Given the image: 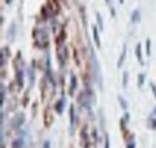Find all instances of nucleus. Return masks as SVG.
Segmentation results:
<instances>
[{
    "label": "nucleus",
    "mask_w": 156,
    "mask_h": 148,
    "mask_svg": "<svg viewBox=\"0 0 156 148\" xmlns=\"http://www.w3.org/2000/svg\"><path fill=\"white\" fill-rule=\"evenodd\" d=\"M144 77H145V75L144 74L138 75V87H139V88H140V87L143 86V83H144Z\"/></svg>",
    "instance_id": "dca6fc26"
},
{
    "label": "nucleus",
    "mask_w": 156,
    "mask_h": 148,
    "mask_svg": "<svg viewBox=\"0 0 156 148\" xmlns=\"http://www.w3.org/2000/svg\"><path fill=\"white\" fill-rule=\"evenodd\" d=\"M76 125V111H75V107L73 105L70 107V128L71 130L75 128Z\"/></svg>",
    "instance_id": "39448f33"
},
{
    "label": "nucleus",
    "mask_w": 156,
    "mask_h": 148,
    "mask_svg": "<svg viewBox=\"0 0 156 148\" xmlns=\"http://www.w3.org/2000/svg\"><path fill=\"white\" fill-rule=\"evenodd\" d=\"M34 36H35L36 45L39 47H47V45L49 42V37H48V33L44 28H37L34 33Z\"/></svg>",
    "instance_id": "f257e3e1"
},
{
    "label": "nucleus",
    "mask_w": 156,
    "mask_h": 148,
    "mask_svg": "<svg viewBox=\"0 0 156 148\" xmlns=\"http://www.w3.org/2000/svg\"><path fill=\"white\" fill-rule=\"evenodd\" d=\"M13 28H15V24H12L11 25V29H10L11 30L10 31V34H11V41H13V39H15V29Z\"/></svg>",
    "instance_id": "5701e85b"
},
{
    "label": "nucleus",
    "mask_w": 156,
    "mask_h": 148,
    "mask_svg": "<svg viewBox=\"0 0 156 148\" xmlns=\"http://www.w3.org/2000/svg\"><path fill=\"white\" fill-rule=\"evenodd\" d=\"M96 18H98V28H100V30L102 31L103 30V22H102V18H101V16L100 15H96Z\"/></svg>",
    "instance_id": "f3484780"
},
{
    "label": "nucleus",
    "mask_w": 156,
    "mask_h": 148,
    "mask_svg": "<svg viewBox=\"0 0 156 148\" xmlns=\"http://www.w3.org/2000/svg\"><path fill=\"white\" fill-rule=\"evenodd\" d=\"M106 1H107V2H109V0H106Z\"/></svg>",
    "instance_id": "7c9ffc66"
},
{
    "label": "nucleus",
    "mask_w": 156,
    "mask_h": 148,
    "mask_svg": "<svg viewBox=\"0 0 156 148\" xmlns=\"http://www.w3.org/2000/svg\"><path fill=\"white\" fill-rule=\"evenodd\" d=\"M136 57L139 63H143V59H142V46H140V43H138L136 46Z\"/></svg>",
    "instance_id": "f8f14e48"
},
{
    "label": "nucleus",
    "mask_w": 156,
    "mask_h": 148,
    "mask_svg": "<svg viewBox=\"0 0 156 148\" xmlns=\"http://www.w3.org/2000/svg\"><path fill=\"white\" fill-rule=\"evenodd\" d=\"M93 35H94V41H95V45L96 47L100 48L101 47V42H100V36H98V30L96 27H93Z\"/></svg>",
    "instance_id": "9d476101"
},
{
    "label": "nucleus",
    "mask_w": 156,
    "mask_h": 148,
    "mask_svg": "<svg viewBox=\"0 0 156 148\" xmlns=\"http://www.w3.org/2000/svg\"><path fill=\"white\" fill-rule=\"evenodd\" d=\"M64 106H65V99L62 98V99H60L58 102H57V105H55V110L58 112L59 114L60 113H62V110H64Z\"/></svg>",
    "instance_id": "9b49d317"
},
{
    "label": "nucleus",
    "mask_w": 156,
    "mask_h": 148,
    "mask_svg": "<svg viewBox=\"0 0 156 148\" xmlns=\"http://www.w3.org/2000/svg\"><path fill=\"white\" fill-rule=\"evenodd\" d=\"M43 148H51V143H49V141H46V142L43 143Z\"/></svg>",
    "instance_id": "bb28decb"
},
{
    "label": "nucleus",
    "mask_w": 156,
    "mask_h": 148,
    "mask_svg": "<svg viewBox=\"0 0 156 148\" xmlns=\"http://www.w3.org/2000/svg\"><path fill=\"white\" fill-rule=\"evenodd\" d=\"M126 45H124V48H122V52H121V54L119 57V60H118V68H120L122 64H124V61H125V58H126Z\"/></svg>",
    "instance_id": "1a4fd4ad"
},
{
    "label": "nucleus",
    "mask_w": 156,
    "mask_h": 148,
    "mask_svg": "<svg viewBox=\"0 0 156 148\" xmlns=\"http://www.w3.org/2000/svg\"><path fill=\"white\" fill-rule=\"evenodd\" d=\"M4 100H5V86L1 84V105L4 104Z\"/></svg>",
    "instance_id": "a211bd4d"
},
{
    "label": "nucleus",
    "mask_w": 156,
    "mask_h": 148,
    "mask_svg": "<svg viewBox=\"0 0 156 148\" xmlns=\"http://www.w3.org/2000/svg\"><path fill=\"white\" fill-rule=\"evenodd\" d=\"M64 52H65L64 46H62V45H59L58 46V59H59V64H60L61 68L65 65V58H66V57L64 56Z\"/></svg>",
    "instance_id": "20e7f679"
},
{
    "label": "nucleus",
    "mask_w": 156,
    "mask_h": 148,
    "mask_svg": "<svg viewBox=\"0 0 156 148\" xmlns=\"http://www.w3.org/2000/svg\"><path fill=\"white\" fill-rule=\"evenodd\" d=\"M127 76H129L127 72H124V82H122L124 88H126V87H127Z\"/></svg>",
    "instance_id": "412c9836"
},
{
    "label": "nucleus",
    "mask_w": 156,
    "mask_h": 148,
    "mask_svg": "<svg viewBox=\"0 0 156 148\" xmlns=\"http://www.w3.org/2000/svg\"><path fill=\"white\" fill-rule=\"evenodd\" d=\"M150 86H151V89H153V92H154V94H155V98H156V87H155V84H153V83H151Z\"/></svg>",
    "instance_id": "cd10ccee"
},
{
    "label": "nucleus",
    "mask_w": 156,
    "mask_h": 148,
    "mask_svg": "<svg viewBox=\"0 0 156 148\" xmlns=\"http://www.w3.org/2000/svg\"><path fill=\"white\" fill-rule=\"evenodd\" d=\"M77 88V78L75 75H71V82H70V94L72 95Z\"/></svg>",
    "instance_id": "6e6552de"
},
{
    "label": "nucleus",
    "mask_w": 156,
    "mask_h": 148,
    "mask_svg": "<svg viewBox=\"0 0 156 148\" xmlns=\"http://www.w3.org/2000/svg\"><path fill=\"white\" fill-rule=\"evenodd\" d=\"M24 146H25V142H24V137L23 136H20L12 143V148H24Z\"/></svg>",
    "instance_id": "0eeeda50"
},
{
    "label": "nucleus",
    "mask_w": 156,
    "mask_h": 148,
    "mask_svg": "<svg viewBox=\"0 0 156 148\" xmlns=\"http://www.w3.org/2000/svg\"><path fill=\"white\" fill-rule=\"evenodd\" d=\"M6 2H7V4H10V2H11V0H6Z\"/></svg>",
    "instance_id": "c756f323"
},
{
    "label": "nucleus",
    "mask_w": 156,
    "mask_h": 148,
    "mask_svg": "<svg viewBox=\"0 0 156 148\" xmlns=\"http://www.w3.org/2000/svg\"><path fill=\"white\" fill-rule=\"evenodd\" d=\"M131 19H132V23H137V22L140 19L139 12H138V11H135V12H133V15L131 16Z\"/></svg>",
    "instance_id": "4468645a"
},
{
    "label": "nucleus",
    "mask_w": 156,
    "mask_h": 148,
    "mask_svg": "<svg viewBox=\"0 0 156 148\" xmlns=\"http://www.w3.org/2000/svg\"><path fill=\"white\" fill-rule=\"evenodd\" d=\"M16 78H17V83H18V87L22 88L23 87V82H24V72L23 70L18 68L17 69V72H16Z\"/></svg>",
    "instance_id": "423d86ee"
},
{
    "label": "nucleus",
    "mask_w": 156,
    "mask_h": 148,
    "mask_svg": "<svg viewBox=\"0 0 156 148\" xmlns=\"http://www.w3.org/2000/svg\"><path fill=\"white\" fill-rule=\"evenodd\" d=\"M29 77H30V84L33 86V83H34V72H33V69H29Z\"/></svg>",
    "instance_id": "aec40b11"
},
{
    "label": "nucleus",
    "mask_w": 156,
    "mask_h": 148,
    "mask_svg": "<svg viewBox=\"0 0 156 148\" xmlns=\"http://www.w3.org/2000/svg\"><path fill=\"white\" fill-rule=\"evenodd\" d=\"M46 74L48 76L49 80H52V76H51V60H49V56H47V65H46Z\"/></svg>",
    "instance_id": "ddd939ff"
},
{
    "label": "nucleus",
    "mask_w": 156,
    "mask_h": 148,
    "mask_svg": "<svg viewBox=\"0 0 156 148\" xmlns=\"http://www.w3.org/2000/svg\"><path fill=\"white\" fill-rule=\"evenodd\" d=\"M91 66H93V75L95 77V81L98 82V87L102 89V83H101V75H100V65L96 59V56L94 53V51L91 50Z\"/></svg>",
    "instance_id": "f03ea898"
},
{
    "label": "nucleus",
    "mask_w": 156,
    "mask_h": 148,
    "mask_svg": "<svg viewBox=\"0 0 156 148\" xmlns=\"http://www.w3.org/2000/svg\"><path fill=\"white\" fill-rule=\"evenodd\" d=\"M126 148H136V143H135L133 141H131V142L127 143V147Z\"/></svg>",
    "instance_id": "393cba45"
},
{
    "label": "nucleus",
    "mask_w": 156,
    "mask_h": 148,
    "mask_svg": "<svg viewBox=\"0 0 156 148\" xmlns=\"http://www.w3.org/2000/svg\"><path fill=\"white\" fill-rule=\"evenodd\" d=\"M5 65V53H4V51L1 52V66H4Z\"/></svg>",
    "instance_id": "b1692460"
},
{
    "label": "nucleus",
    "mask_w": 156,
    "mask_h": 148,
    "mask_svg": "<svg viewBox=\"0 0 156 148\" xmlns=\"http://www.w3.org/2000/svg\"><path fill=\"white\" fill-rule=\"evenodd\" d=\"M119 102H120V105H121V107H122L124 110L127 109V102H126V100H125L122 96H119Z\"/></svg>",
    "instance_id": "2eb2a0df"
},
{
    "label": "nucleus",
    "mask_w": 156,
    "mask_h": 148,
    "mask_svg": "<svg viewBox=\"0 0 156 148\" xmlns=\"http://www.w3.org/2000/svg\"><path fill=\"white\" fill-rule=\"evenodd\" d=\"M109 139H108V136L106 137V140H105V148H109Z\"/></svg>",
    "instance_id": "a878e982"
},
{
    "label": "nucleus",
    "mask_w": 156,
    "mask_h": 148,
    "mask_svg": "<svg viewBox=\"0 0 156 148\" xmlns=\"http://www.w3.org/2000/svg\"><path fill=\"white\" fill-rule=\"evenodd\" d=\"M125 120H126V122H127V120H129V114H127V113H126V114H125Z\"/></svg>",
    "instance_id": "c85d7f7f"
},
{
    "label": "nucleus",
    "mask_w": 156,
    "mask_h": 148,
    "mask_svg": "<svg viewBox=\"0 0 156 148\" xmlns=\"http://www.w3.org/2000/svg\"><path fill=\"white\" fill-rule=\"evenodd\" d=\"M149 122H150V127H151L153 129L156 130V119L155 118H150V119H149Z\"/></svg>",
    "instance_id": "4be33fe9"
},
{
    "label": "nucleus",
    "mask_w": 156,
    "mask_h": 148,
    "mask_svg": "<svg viewBox=\"0 0 156 148\" xmlns=\"http://www.w3.org/2000/svg\"><path fill=\"white\" fill-rule=\"evenodd\" d=\"M145 45H147V56H150V39L147 40Z\"/></svg>",
    "instance_id": "6ab92c4d"
},
{
    "label": "nucleus",
    "mask_w": 156,
    "mask_h": 148,
    "mask_svg": "<svg viewBox=\"0 0 156 148\" xmlns=\"http://www.w3.org/2000/svg\"><path fill=\"white\" fill-rule=\"evenodd\" d=\"M90 95L88 94V92H82L79 94V98H78V102L80 104L82 107H85L87 110L90 109Z\"/></svg>",
    "instance_id": "7ed1b4c3"
}]
</instances>
